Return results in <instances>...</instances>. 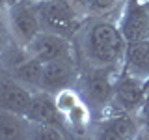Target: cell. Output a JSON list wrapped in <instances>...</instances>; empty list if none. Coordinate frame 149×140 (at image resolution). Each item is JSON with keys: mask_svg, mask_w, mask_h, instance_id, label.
Instances as JSON below:
<instances>
[{"mask_svg": "<svg viewBox=\"0 0 149 140\" xmlns=\"http://www.w3.org/2000/svg\"><path fill=\"white\" fill-rule=\"evenodd\" d=\"M138 121L142 125V129H149V92H147V97L143 101L142 108L138 112Z\"/></svg>", "mask_w": 149, "mask_h": 140, "instance_id": "obj_18", "label": "cell"}, {"mask_svg": "<svg viewBox=\"0 0 149 140\" xmlns=\"http://www.w3.org/2000/svg\"><path fill=\"white\" fill-rule=\"evenodd\" d=\"M80 75V64L77 58H58L45 62L43 78H41V92L50 95L58 93L65 88H74Z\"/></svg>", "mask_w": 149, "mask_h": 140, "instance_id": "obj_8", "label": "cell"}, {"mask_svg": "<svg viewBox=\"0 0 149 140\" xmlns=\"http://www.w3.org/2000/svg\"><path fill=\"white\" fill-rule=\"evenodd\" d=\"M118 24L127 43L149 37V0H125Z\"/></svg>", "mask_w": 149, "mask_h": 140, "instance_id": "obj_7", "label": "cell"}, {"mask_svg": "<svg viewBox=\"0 0 149 140\" xmlns=\"http://www.w3.org/2000/svg\"><path fill=\"white\" fill-rule=\"evenodd\" d=\"M43 62L32 58L30 54H24L19 62H15L6 71L11 75L15 80H19L24 88H28L32 93L41 92V78H43Z\"/></svg>", "mask_w": 149, "mask_h": 140, "instance_id": "obj_12", "label": "cell"}, {"mask_svg": "<svg viewBox=\"0 0 149 140\" xmlns=\"http://www.w3.org/2000/svg\"><path fill=\"white\" fill-rule=\"evenodd\" d=\"M142 133H143V136H146V140H149V129H142Z\"/></svg>", "mask_w": 149, "mask_h": 140, "instance_id": "obj_19", "label": "cell"}, {"mask_svg": "<svg viewBox=\"0 0 149 140\" xmlns=\"http://www.w3.org/2000/svg\"><path fill=\"white\" fill-rule=\"evenodd\" d=\"M0 69H2V65H0Z\"/></svg>", "mask_w": 149, "mask_h": 140, "instance_id": "obj_20", "label": "cell"}, {"mask_svg": "<svg viewBox=\"0 0 149 140\" xmlns=\"http://www.w3.org/2000/svg\"><path fill=\"white\" fill-rule=\"evenodd\" d=\"M121 69L114 67H84L80 65V75L74 88L78 90L93 118L99 120L110 112L112 99H114V86Z\"/></svg>", "mask_w": 149, "mask_h": 140, "instance_id": "obj_2", "label": "cell"}, {"mask_svg": "<svg viewBox=\"0 0 149 140\" xmlns=\"http://www.w3.org/2000/svg\"><path fill=\"white\" fill-rule=\"evenodd\" d=\"M142 133L138 116L125 112H108L93 125L90 140H136Z\"/></svg>", "mask_w": 149, "mask_h": 140, "instance_id": "obj_6", "label": "cell"}, {"mask_svg": "<svg viewBox=\"0 0 149 140\" xmlns=\"http://www.w3.org/2000/svg\"><path fill=\"white\" fill-rule=\"evenodd\" d=\"M34 123L24 114L0 110V140H32Z\"/></svg>", "mask_w": 149, "mask_h": 140, "instance_id": "obj_14", "label": "cell"}, {"mask_svg": "<svg viewBox=\"0 0 149 140\" xmlns=\"http://www.w3.org/2000/svg\"><path fill=\"white\" fill-rule=\"evenodd\" d=\"M121 69L138 78L149 80V37L142 41H134V43H127Z\"/></svg>", "mask_w": 149, "mask_h": 140, "instance_id": "obj_13", "label": "cell"}, {"mask_svg": "<svg viewBox=\"0 0 149 140\" xmlns=\"http://www.w3.org/2000/svg\"><path fill=\"white\" fill-rule=\"evenodd\" d=\"M78 58L84 67L121 69L127 50V39L119 30L118 21L97 17L77 32Z\"/></svg>", "mask_w": 149, "mask_h": 140, "instance_id": "obj_1", "label": "cell"}, {"mask_svg": "<svg viewBox=\"0 0 149 140\" xmlns=\"http://www.w3.org/2000/svg\"><path fill=\"white\" fill-rule=\"evenodd\" d=\"M6 19H8L13 43H17L22 49H26L32 43V39L39 32H43L36 0H17V2H13L6 11Z\"/></svg>", "mask_w": 149, "mask_h": 140, "instance_id": "obj_4", "label": "cell"}, {"mask_svg": "<svg viewBox=\"0 0 149 140\" xmlns=\"http://www.w3.org/2000/svg\"><path fill=\"white\" fill-rule=\"evenodd\" d=\"M36 4L41 28L45 32H52L67 39H73L80 30L82 22L78 11L69 0H36Z\"/></svg>", "mask_w": 149, "mask_h": 140, "instance_id": "obj_3", "label": "cell"}, {"mask_svg": "<svg viewBox=\"0 0 149 140\" xmlns=\"http://www.w3.org/2000/svg\"><path fill=\"white\" fill-rule=\"evenodd\" d=\"M32 93L19 80L9 75L6 69H0V110H9L24 114L32 105Z\"/></svg>", "mask_w": 149, "mask_h": 140, "instance_id": "obj_10", "label": "cell"}, {"mask_svg": "<svg viewBox=\"0 0 149 140\" xmlns=\"http://www.w3.org/2000/svg\"><path fill=\"white\" fill-rule=\"evenodd\" d=\"M77 2L84 8L86 13H91L95 17H104L116 11L125 0H77Z\"/></svg>", "mask_w": 149, "mask_h": 140, "instance_id": "obj_15", "label": "cell"}, {"mask_svg": "<svg viewBox=\"0 0 149 140\" xmlns=\"http://www.w3.org/2000/svg\"><path fill=\"white\" fill-rule=\"evenodd\" d=\"M147 92H149V80L138 78L121 69L118 78H116L110 112H125V114L138 116V112L147 97Z\"/></svg>", "mask_w": 149, "mask_h": 140, "instance_id": "obj_5", "label": "cell"}, {"mask_svg": "<svg viewBox=\"0 0 149 140\" xmlns=\"http://www.w3.org/2000/svg\"><path fill=\"white\" fill-rule=\"evenodd\" d=\"M11 43H13V39H11V34H9V26H8L6 13L0 11V54H2Z\"/></svg>", "mask_w": 149, "mask_h": 140, "instance_id": "obj_17", "label": "cell"}, {"mask_svg": "<svg viewBox=\"0 0 149 140\" xmlns=\"http://www.w3.org/2000/svg\"><path fill=\"white\" fill-rule=\"evenodd\" d=\"M26 118L34 125H56V127H63V118L56 108L54 97L47 92H36L32 95V105L26 112Z\"/></svg>", "mask_w": 149, "mask_h": 140, "instance_id": "obj_11", "label": "cell"}, {"mask_svg": "<svg viewBox=\"0 0 149 140\" xmlns=\"http://www.w3.org/2000/svg\"><path fill=\"white\" fill-rule=\"evenodd\" d=\"M26 52L43 64L58 58H77L71 39L52 34V32H45V30L39 32L32 39V43L26 47Z\"/></svg>", "mask_w": 149, "mask_h": 140, "instance_id": "obj_9", "label": "cell"}, {"mask_svg": "<svg viewBox=\"0 0 149 140\" xmlns=\"http://www.w3.org/2000/svg\"><path fill=\"white\" fill-rule=\"evenodd\" d=\"M32 140H69L63 127L56 125H34Z\"/></svg>", "mask_w": 149, "mask_h": 140, "instance_id": "obj_16", "label": "cell"}]
</instances>
